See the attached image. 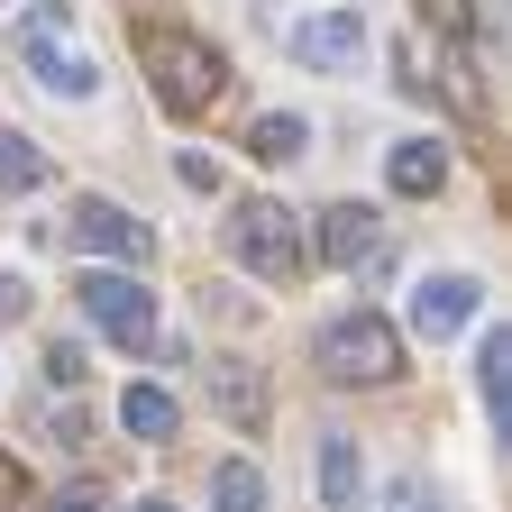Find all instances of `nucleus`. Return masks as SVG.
Returning <instances> with one entry per match:
<instances>
[{
  "instance_id": "5",
  "label": "nucleus",
  "mask_w": 512,
  "mask_h": 512,
  "mask_svg": "<svg viewBox=\"0 0 512 512\" xmlns=\"http://www.w3.org/2000/svg\"><path fill=\"white\" fill-rule=\"evenodd\" d=\"M19 55H28V74L46 83V92H64V101H92V55H74L64 46V0H46V10H28V28H19Z\"/></svg>"
},
{
  "instance_id": "10",
  "label": "nucleus",
  "mask_w": 512,
  "mask_h": 512,
  "mask_svg": "<svg viewBox=\"0 0 512 512\" xmlns=\"http://www.w3.org/2000/svg\"><path fill=\"white\" fill-rule=\"evenodd\" d=\"M476 302H485V293H476L467 275H430V284L412 293V330H421V339H448V330H467V320H476Z\"/></svg>"
},
{
  "instance_id": "23",
  "label": "nucleus",
  "mask_w": 512,
  "mask_h": 512,
  "mask_svg": "<svg viewBox=\"0 0 512 512\" xmlns=\"http://www.w3.org/2000/svg\"><path fill=\"white\" fill-rule=\"evenodd\" d=\"M46 512H101V494H92V485H74V494H55Z\"/></svg>"
},
{
  "instance_id": "1",
  "label": "nucleus",
  "mask_w": 512,
  "mask_h": 512,
  "mask_svg": "<svg viewBox=\"0 0 512 512\" xmlns=\"http://www.w3.org/2000/svg\"><path fill=\"white\" fill-rule=\"evenodd\" d=\"M138 64H147V83L174 119H202L220 92H229V64L211 37H192V28H138Z\"/></svg>"
},
{
  "instance_id": "12",
  "label": "nucleus",
  "mask_w": 512,
  "mask_h": 512,
  "mask_svg": "<svg viewBox=\"0 0 512 512\" xmlns=\"http://www.w3.org/2000/svg\"><path fill=\"white\" fill-rule=\"evenodd\" d=\"M384 174H394V192H403V202H430V192L448 183V156H439L430 138H403L394 156H384Z\"/></svg>"
},
{
  "instance_id": "22",
  "label": "nucleus",
  "mask_w": 512,
  "mask_h": 512,
  "mask_svg": "<svg viewBox=\"0 0 512 512\" xmlns=\"http://www.w3.org/2000/svg\"><path fill=\"white\" fill-rule=\"evenodd\" d=\"M19 311H28V284H19V275H0V320H19Z\"/></svg>"
},
{
  "instance_id": "19",
  "label": "nucleus",
  "mask_w": 512,
  "mask_h": 512,
  "mask_svg": "<svg viewBox=\"0 0 512 512\" xmlns=\"http://www.w3.org/2000/svg\"><path fill=\"white\" fill-rule=\"evenodd\" d=\"M46 375H55V384H83V348L55 339V348H46Z\"/></svg>"
},
{
  "instance_id": "9",
  "label": "nucleus",
  "mask_w": 512,
  "mask_h": 512,
  "mask_svg": "<svg viewBox=\"0 0 512 512\" xmlns=\"http://www.w3.org/2000/svg\"><path fill=\"white\" fill-rule=\"evenodd\" d=\"M211 412L238 421V430H266V366H247V357H211Z\"/></svg>"
},
{
  "instance_id": "3",
  "label": "nucleus",
  "mask_w": 512,
  "mask_h": 512,
  "mask_svg": "<svg viewBox=\"0 0 512 512\" xmlns=\"http://www.w3.org/2000/svg\"><path fill=\"white\" fill-rule=\"evenodd\" d=\"M311 366L330 384H394L403 375V339H394V320H375V311H339L330 330H320Z\"/></svg>"
},
{
  "instance_id": "13",
  "label": "nucleus",
  "mask_w": 512,
  "mask_h": 512,
  "mask_svg": "<svg viewBox=\"0 0 512 512\" xmlns=\"http://www.w3.org/2000/svg\"><path fill=\"white\" fill-rule=\"evenodd\" d=\"M119 421H128V439H147V448H165L174 439V394H165V384H128V394H119Z\"/></svg>"
},
{
  "instance_id": "16",
  "label": "nucleus",
  "mask_w": 512,
  "mask_h": 512,
  "mask_svg": "<svg viewBox=\"0 0 512 512\" xmlns=\"http://www.w3.org/2000/svg\"><path fill=\"white\" fill-rule=\"evenodd\" d=\"M485 403H494V421L512 430V330H485Z\"/></svg>"
},
{
  "instance_id": "2",
  "label": "nucleus",
  "mask_w": 512,
  "mask_h": 512,
  "mask_svg": "<svg viewBox=\"0 0 512 512\" xmlns=\"http://www.w3.org/2000/svg\"><path fill=\"white\" fill-rule=\"evenodd\" d=\"M229 256H238V266L247 275H266V284H302L311 275V229L284 211V202H238L229 211Z\"/></svg>"
},
{
  "instance_id": "18",
  "label": "nucleus",
  "mask_w": 512,
  "mask_h": 512,
  "mask_svg": "<svg viewBox=\"0 0 512 512\" xmlns=\"http://www.w3.org/2000/svg\"><path fill=\"white\" fill-rule=\"evenodd\" d=\"M421 19H439L448 46H476V0H421Z\"/></svg>"
},
{
  "instance_id": "20",
  "label": "nucleus",
  "mask_w": 512,
  "mask_h": 512,
  "mask_svg": "<svg viewBox=\"0 0 512 512\" xmlns=\"http://www.w3.org/2000/svg\"><path fill=\"white\" fill-rule=\"evenodd\" d=\"M28 503V476H19V458H0V512H19Z\"/></svg>"
},
{
  "instance_id": "6",
  "label": "nucleus",
  "mask_w": 512,
  "mask_h": 512,
  "mask_svg": "<svg viewBox=\"0 0 512 512\" xmlns=\"http://www.w3.org/2000/svg\"><path fill=\"white\" fill-rule=\"evenodd\" d=\"M311 256H330L339 275H375L384 266V220L366 202H330V211L311 220Z\"/></svg>"
},
{
  "instance_id": "17",
  "label": "nucleus",
  "mask_w": 512,
  "mask_h": 512,
  "mask_svg": "<svg viewBox=\"0 0 512 512\" xmlns=\"http://www.w3.org/2000/svg\"><path fill=\"white\" fill-rule=\"evenodd\" d=\"M247 147H256V156H266V165H284V156H302V147H311V128L275 110V119H256V128H247Z\"/></svg>"
},
{
  "instance_id": "25",
  "label": "nucleus",
  "mask_w": 512,
  "mask_h": 512,
  "mask_svg": "<svg viewBox=\"0 0 512 512\" xmlns=\"http://www.w3.org/2000/svg\"><path fill=\"white\" fill-rule=\"evenodd\" d=\"M138 512H174V503H138Z\"/></svg>"
},
{
  "instance_id": "24",
  "label": "nucleus",
  "mask_w": 512,
  "mask_h": 512,
  "mask_svg": "<svg viewBox=\"0 0 512 512\" xmlns=\"http://www.w3.org/2000/svg\"><path fill=\"white\" fill-rule=\"evenodd\" d=\"M394 512H448V503H430L421 485H403V494H394Z\"/></svg>"
},
{
  "instance_id": "21",
  "label": "nucleus",
  "mask_w": 512,
  "mask_h": 512,
  "mask_svg": "<svg viewBox=\"0 0 512 512\" xmlns=\"http://www.w3.org/2000/svg\"><path fill=\"white\" fill-rule=\"evenodd\" d=\"M174 174H183V183H192V192H220V165H211V156H183V165H174Z\"/></svg>"
},
{
  "instance_id": "7",
  "label": "nucleus",
  "mask_w": 512,
  "mask_h": 512,
  "mask_svg": "<svg viewBox=\"0 0 512 512\" xmlns=\"http://www.w3.org/2000/svg\"><path fill=\"white\" fill-rule=\"evenodd\" d=\"M284 46H293V64H311V74H348V64L366 55V19L357 10H311V19L284 28Z\"/></svg>"
},
{
  "instance_id": "8",
  "label": "nucleus",
  "mask_w": 512,
  "mask_h": 512,
  "mask_svg": "<svg viewBox=\"0 0 512 512\" xmlns=\"http://www.w3.org/2000/svg\"><path fill=\"white\" fill-rule=\"evenodd\" d=\"M64 229H74V247H92V256H119V266H147V220L138 211H119V202H101V192H92V202H74V220H64Z\"/></svg>"
},
{
  "instance_id": "4",
  "label": "nucleus",
  "mask_w": 512,
  "mask_h": 512,
  "mask_svg": "<svg viewBox=\"0 0 512 512\" xmlns=\"http://www.w3.org/2000/svg\"><path fill=\"white\" fill-rule=\"evenodd\" d=\"M74 302L101 320V339H110V348H128V357H147V348H156V293H147L138 275L92 266V275H74Z\"/></svg>"
},
{
  "instance_id": "14",
  "label": "nucleus",
  "mask_w": 512,
  "mask_h": 512,
  "mask_svg": "<svg viewBox=\"0 0 512 512\" xmlns=\"http://www.w3.org/2000/svg\"><path fill=\"white\" fill-rule=\"evenodd\" d=\"M55 165H46V147H28L19 128H0V192H37Z\"/></svg>"
},
{
  "instance_id": "11",
  "label": "nucleus",
  "mask_w": 512,
  "mask_h": 512,
  "mask_svg": "<svg viewBox=\"0 0 512 512\" xmlns=\"http://www.w3.org/2000/svg\"><path fill=\"white\" fill-rule=\"evenodd\" d=\"M357 494H366L357 439H348V430H320V503H330V512H357Z\"/></svg>"
},
{
  "instance_id": "15",
  "label": "nucleus",
  "mask_w": 512,
  "mask_h": 512,
  "mask_svg": "<svg viewBox=\"0 0 512 512\" xmlns=\"http://www.w3.org/2000/svg\"><path fill=\"white\" fill-rule=\"evenodd\" d=\"M211 503L220 512H266V476H256L247 458H229V467H211Z\"/></svg>"
}]
</instances>
